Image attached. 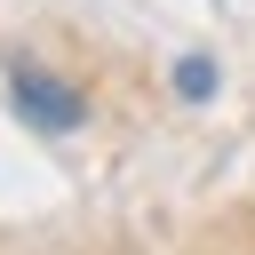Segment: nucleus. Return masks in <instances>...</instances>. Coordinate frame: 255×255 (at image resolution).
<instances>
[{
	"label": "nucleus",
	"mask_w": 255,
	"mask_h": 255,
	"mask_svg": "<svg viewBox=\"0 0 255 255\" xmlns=\"http://www.w3.org/2000/svg\"><path fill=\"white\" fill-rule=\"evenodd\" d=\"M8 104H16V120L40 128V135H80V128H88V96H80L72 80L40 72V64H16V72H8Z\"/></svg>",
	"instance_id": "obj_1"
},
{
	"label": "nucleus",
	"mask_w": 255,
	"mask_h": 255,
	"mask_svg": "<svg viewBox=\"0 0 255 255\" xmlns=\"http://www.w3.org/2000/svg\"><path fill=\"white\" fill-rule=\"evenodd\" d=\"M215 88H223V72H215V56H183V64H175V96H183V104H207Z\"/></svg>",
	"instance_id": "obj_2"
}]
</instances>
